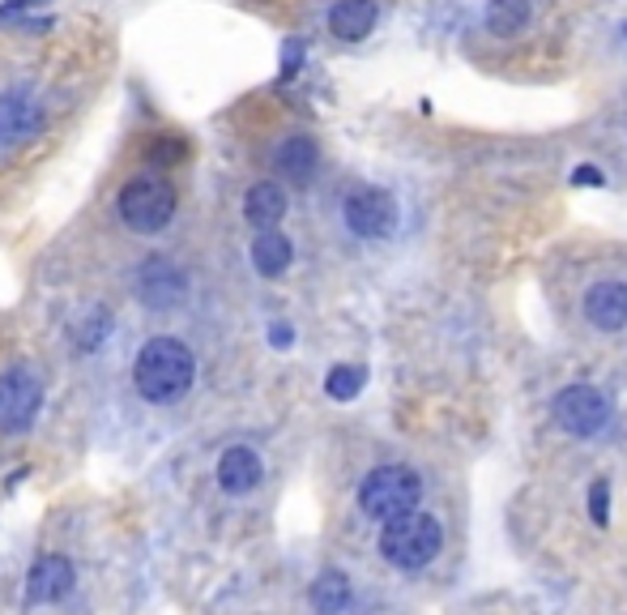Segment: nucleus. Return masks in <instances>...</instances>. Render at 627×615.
I'll return each instance as SVG.
<instances>
[{
    "label": "nucleus",
    "instance_id": "obj_1",
    "mask_svg": "<svg viewBox=\"0 0 627 615\" xmlns=\"http://www.w3.org/2000/svg\"><path fill=\"white\" fill-rule=\"evenodd\" d=\"M196 363L193 351L180 338H149L142 347V355L133 363V385L145 402L154 407H171L193 389Z\"/></svg>",
    "mask_w": 627,
    "mask_h": 615
},
{
    "label": "nucleus",
    "instance_id": "obj_2",
    "mask_svg": "<svg viewBox=\"0 0 627 615\" xmlns=\"http://www.w3.org/2000/svg\"><path fill=\"white\" fill-rule=\"evenodd\" d=\"M439 547H444V534H439V521L432 512L410 509L385 521V530H381V556L406 572L427 568L439 556Z\"/></svg>",
    "mask_w": 627,
    "mask_h": 615
},
{
    "label": "nucleus",
    "instance_id": "obj_3",
    "mask_svg": "<svg viewBox=\"0 0 627 615\" xmlns=\"http://www.w3.org/2000/svg\"><path fill=\"white\" fill-rule=\"evenodd\" d=\"M419 501H423V479L410 466H376L359 487V509L381 526L419 509Z\"/></svg>",
    "mask_w": 627,
    "mask_h": 615
},
{
    "label": "nucleus",
    "instance_id": "obj_4",
    "mask_svg": "<svg viewBox=\"0 0 627 615\" xmlns=\"http://www.w3.org/2000/svg\"><path fill=\"white\" fill-rule=\"evenodd\" d=\"M176 184L167 176H133L124 189H120V218L142 231V236H154L162 231L171 218H176Z\"/></svg>",
    "mask_w": 627,
    "mask_h": 615
},
{
    "label": "nucleus",
    "instance_id": "obj_5",
    "mask_svg": "<svg viewBox=\"0 0 627 615\" xmlns=\"http://www.w3.org/2000/svg\"><path fill=\"white\" fill-rule=\"evenodd\" d=\"M44 407V385L31 367H9L0 372V432L17 436L26 432Z\"/></svg>",
    "mask_w": 627,
    "mask_h": 615
},
{
    "label": "nucleus",
    "instance_id": "obj_6",
    "mask_svg": "<svg viewBox=\"0 0 627 615\" xmlns=\"http://www.w3.org/2000/svg\"><path fill=\"white\" fill-rule=\"evenodd\" d=\"M341 218L359 240H388L397 231V202L385 189H354L341 202Z\"/></svg>",
    "mask_w": 627,
    "mask_h": 615
},
{
    "label": "nucleus",
    "instance_id": "obj_7",
    "mask_svg": "<svg viewBox=\"0 0 627 615\" xmlns=\"http://www.w3.org/2000/svg\"><path fill=\"white\" fill-rule=\"evenodd\" d=\"M555 423L572 436H598L611 423V402L593 385H568L555 398Z\"/></svg>",
    "mask_w": 627,
    "mask_h": 615
},
{
    "label": "nucleus",
    "instance_id": "obj_8",
    "mask_svg": "<svg viewBox=\"0 0 627 615\" xmlns=\"http://www.w3.org/2000/svg\"><path fill=\"white\" fill-rule=\"evenodd\" d=\"M137 296H142V304L154 308V312H171V308L184 304L189 278H184V269H180L176 261L149 256L142 269H137Z\"/></svg>",
    "mask_w": 627,
    "mask_h": 615
},
{
    "label": "nucleus",
    "instance_id": "obj_9",
    "mask_svg": "<svg viewBox=\"0 0 627 615\" xmlns=\"http://www.w3.org/2000/svg\"><path fill=\"white\" fill-rule=\"evenodd\" d=\"M44 124H48V111H44V102L35 99L31 91L17 86V91H4V95H0V150L39 137Z\"/></svg>",
    "mask_w": 627,
    "mask_h": 615
},
{
    "label": "nucleus",
    "instance_id": "obj_10",
    "mask_svg": "<svg viewBox=\"0 0 627 615\" xmlns=\"http://www.w3.org/2000/svg\"><path fill=\"white\" fill-rule=\"evenodd\" d=\"M73 581H77V572L64 556H44V560H35L31 577H26V603H60L73 594Z\"/></svg>",
    "mask_w": 627,
    "mask_h": 615
},
{
    "label": "nucleus",
    "instance_id": "obj_11",
    "mask_svg": "<svg viewBox=\"0 0 627 615\" xmlns=\"http://www.w3.org/2000/svg\"><path fill=\"white\" fill-rule=\"evenodd\" d=\"M584 316L602 334H619L627 325V287L624 282H593L584 296Z\"/></svg>",
    "mask_w": 627,
    "mask_h": 615
},
{
    "label": "nucleus",
    "instance_id": "obj_12",
    "mask_svg": "<svg viewBox=\"0 0 627 615\" xmlns=\"http://www.w3.org/2000/svg\"><path fill=\"white\" fill-rule=\"evenodd\" d=\"M376 17H381L376 0H338L329 9V31L338 35L341 44H359V39H367L376 31Z\"/></svg>",
    "mask_w": 627,
    "mask_h": 615
},
{
    "label": "nucleus",
    "instance_id": "obj_13",
    "mask_svg": "<svg viewBox=\"0 0 627 615\" xmlns=\"http://www.w3.org/2000/svg\"><path fill=\"white\" fill-rule=\"evenodd\" d=\"M243 218H248L256 231H274V227L287 218V193H282V184H274V180L252 184V189L243 193Z\"/></svg>",
    "mask_w": 627,
    "mask_h": 615
},
{
    "label": "nucleus",
    "instance_id": "obj_14",
    "mask_svg": "<svg viewBox=\"0 0 627 615\" xmlns=\"http://www.w3.org/2000/svg\"><path fill=\"white\" fill-rule=\"evenodd\" d=\"M261 483V458L252 454V449H227L222 458H218V487L222 492H231V496H243V492H252Z\"/></svg>",
    "mask_w": 627,
    "mask_h": 615
},
{
    "label": "nucleus",
    "instance_id": "obj_15",
    "mask_svg": "<svg viewBox=\"0 0 627 615\" xmlns=\"http://www.w3.org/2000/svg\"><path fill=\"white\" fill-rule=\"evenodd\" d=\"M316 162H321V150H316V142L308 133H290L287 142L278 146V171L287 180H294V184H308Z\"/></svg>",
    "mask_w": 627,
    "mask_h": 615
},
{
    "label": "nucleus",
    "instance_id": "obj_16",
    "mask_svg": "<svg viewBox=\"0 0 627 615\" xmlns=\"http://www.w3.org/2000/svg\"><path fill=\"white\" fill-rule=\"evenodd\" d=\"M290 261H294V249H290V240L278 227H274V231H261V236L252 240V265H256V274L282 278L290 269Z\"/></svg>",
    "mask_w": 627,
    "mask_h": 615
},
{
    "label": "nucleus",
    "instance_id": "obj_17",
    "mask_svg": "<svg viewBox=\"0 0 627 615\" xmlns=\"http://www.w3.org/2000/svg\"><path fill=\"white\" fill-rule=\"evenodd\" d=\"M530 26V0H491L486 4V31L499 39H513Z\"/></svg>",
    "mask_w": 627,
    "mask_h": 615
},
{
    "label": "nucleus",
    "instance_id": "obj_18",
    "mask_svg": "<svg viewBox=\"0 0 627 615\" xmlns=\"http://www.w3.org/2000/svg\"><path fill=\"white\" fill-rule=\"evenodd\" d=\"M312 607L321 615H341L350 607V581H346V572L329 568V572H321L312 581Z\"/></svg>",
    "mask_w": 627,
    "mask_h": 615
},
{
    "label": "nucleus",
    "instance_id": "obj_19",
    "mask_svg": "<svg viewBox=\"0 0 627 615\" xmlns=\"http://www.w3.org/2000/svg\"><path fill=\"white\" fill-rule=\"evenodd\" d=\"M363 385H367V372H363V367H354V363H338V367L325 376V394H329L334 402H350V398H359V394H363Z\"/></svg>",
    "mask_w": 627,
    "mask_h": 615
},
{
    "label": "nucleus",
    "instance_id": "obj_20",
    "mask_svg": "<svg viewBox=\"0 0 627 615\" xmlns=\"http://www.w3.org/2000/svg\"><path fill=\"white\" fill-rule=\"evenodd\" d=\"M107 334H111V312L107 308H95L86 321H82V329H77V351H98L103 342H107Z\"/></svg>",
    "mask_w": 627,
    "mask_h": 615
},
{
    "label": "nucleus",
    "instance_id": "obj_21",
    "mask_svg": "<svg viewBox=\"0 0 627 615\" xmlns=\"http://www.w3.org/2000/svg\"><path fill=\"white\" fill-rule=\"evenodd\" d=\"M589 517H593V526L611 521V483L606 479H593V487H589Z\"/></svg>",
    "mask_w": 627,
    "mask_h": 615
},
{
    "label": "nucleus",
    "instance_id": "obj_22",
    "mask_svg": "<svg viewBox=\"0 0 627 615\" xmlns=\"http://www.w3.org/2000/svg\"><path fill=\"white\" fill-rule=\"evenodd\" d=\"M149 158L167 167L171 158H184V142H180V137H162V142H154V146H149Z\"/></svg>",
    "mask_w": 627,
    "mask_h": 615
},
{
    "label": "nucleus",
    "instance_id": "obj_23",
    "mask_svg": "<svg viewBox=\"0 0 627 615\" xmlns=\"http://www.w3.org/2000/svg\"><path fill=\"white\" fill-rule=\"evenodd\" d=\"M572 184H593V189H598V184H606V176H602L593 162H580L577 171H572Z\"/></svg>",
    "mask_w": 627,
    "mask_h": 615
},
{
    "label": "nucleus",
    "instance_id": "obj_24",
    "mask_svg": "<svg viewBox=\"0 0 627 615\" xmlns=\"http://www.w3.org/2000/svg\"><path fill=\"white\" fill-rule=\"evenodd\" d=\"M35 4H48V0H4V4H0V22H13L17 13L35 9Z\"/></svg>",
    "mask_w": 627,
    "mask_h": 615
},
{
    "label": "nucleus",
    "instance_id": "obj_25",
    "mask_svg": "<svg viewBox=\"0 0 627 615\" xmlns=\"http://www.w3.org/2000/svg\"><path fill=\"white\" fill-rule=\"evenodd\" d=\"M290 338H294V329H290V325H274V329H269V342H274L278 351H287Z\"/></svg>",
    "mask_w": 627,
    "mask_h": 615
},
{
    "label": "nucleus",
    "instance_id": "obj_26",
    "mask_svg": "<svg viewBox=\"0 0 627 615\" xmlns=\"http://www.w3.org/2000/svg\"><path fill=\"white\" fill-rule=\"evenodd\" d=\"M299 60H303V48H299V44H290L287 48V64H282V73H294V69H299Z\"/></svg>",
    "mask_w": 627,
    "mask_h": 615
}]
</instances>
